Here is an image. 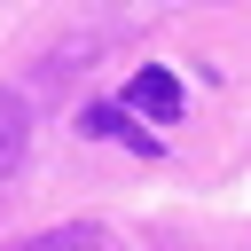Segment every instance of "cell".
<instances>
[{"instance_id":"cell-1","label":"cell","mask_w":251,"mask_h":251,"mask_svg":"<svg viewBox=\"0 0 251 251\" xmlns=\"http://www.w3.org/2000/svg\"><path fill=\"white\" fill-rule=\"evenodd\" d=\"M126 102L149 110V118H180V78H173V71H141V78L126 86Z\"/></svg>"},{"instance_id":"cell-4","label":"cell","mask_w":251,"mask_h":251,"mask_svg":"<svg viewBox=\"0 0 251 251\" xmlns=\"http://www.w3.org/2000/svg\"><path fill=\"white\" fill-rule=\"evenodd\" d=\"M24 157V102L16 94H0V173Z\"/></svg>"},{"instance_id":"cell-3","label":"cell","mask_w":251,"mask_h":251,"mask_svg":"<svg viewBox=\"0 0 251 251\" xmlns=\"http://www.w3.org/2000/svg\"><path fill=\"white\" fill-rule=\"evenodd\" d=\"M16 251H102V235H94V227H47V235H31V243H16Z\"/></svg>"},{"instance_id":"cell-2","label":"cell","mask_w":251,"mask_h":251,"mask_svg":"<svg viewBox=\"0 0 251 251\" xmlns=\"http://www.w3.org/2000/svg\"><path fill=\"white\" fill-rule=\"evenodd\" d=\"M94 141H126V149H141V157H157V133H141V126H126V110H110V102H94L86 118H78Z\"/></svg>"}]
</instances>
